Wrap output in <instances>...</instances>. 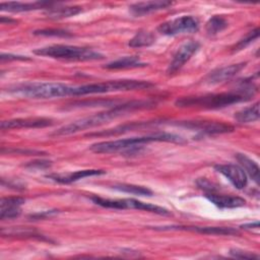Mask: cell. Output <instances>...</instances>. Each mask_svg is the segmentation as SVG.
Returning <instances> with one entry per match:
<instances>
[{
  "mask_svg": "<svg viewBox=\"0 0 260 260\" xmlns=\"http://www.w3.org/2000/svg\"><path fill=\"white\" fill-rule=\"evenodd\" d=\"M199 48L200 44L195 41H189L183 44L175 53L173 60L167 69V73L171 75L179 71L185 65V63L198 51Z\"/></svg>",
  "mask_w": 260,
  "mask_h": 260,
  "instance_id": "obj_9",
  "label": "cell"
},
{
  "mask_svg": "<svg viewBox=\"0 0 260 260\" xmlns=\"http://www.w3.org/2000/svg\"><path fill=\"white\" fill-rule=\"evenodd\" d=\"M144 66H147V64L140 61L137 56H125L106 64L104 67L107 69H128Z\"/></svg>",
  "mask_w": 260,
  "mask_h": 260,
  "instance_id": "obj_20",
  "label": "cell"
},
{
  "mask_svg": "<svg viewBox=\"0 0 260 260\" xmlns=\"http://www.w3.org/2000/svg\"><path fill=\"white\" fill-rule=\"evenodd\" d=\"M82 11L78 6H51L46 9V15L52 19H61L70 16H74Z\"/></svg>",
  "mask_w": 260,
  "mask_h": 260,
  "instance_id": "obj_21",
  "label": "cell"
},
{
  "mask_svg": "<svg viewBox=\"0 0 260 260\" xmlns=\"http://www.w3.org/2000/svg\"><path fill=\"white\" fill-rule=\"evenodd\" d=\"M25 202V199L18 196L12 197H3L1 198V210L0 218L1 219H10L19 216L21 210L20 206Z\"/></svg>",
  "mask_w": 260,
  "mask_h": 260,
  "instance_id": "obj_14",
  "label": "cell"
},
{
  "mask_svg": "<svg viewBox=\"0 0 260 260\" xmlns=\"http://www.w3.org/2000/svg\"><path fill=\"white\" fill-rule=\"evenodd\" d=\"M155 41L154 36L146 30H139L136 35L129 41L128 46L131 48H142L152 45Z\"/></svg>",
  "mask_w": 260,
  "mask_h": 260,
  "instance_id": "obj_25",
  "label": "cell"
},
{
  "mask_svg": "<svg viewBox=\"0 0 260 260\" xmlns=\"http://www.w3.org/2000/svg\"><path fill=\"white\" fill-rule=\"evenodd\" d=\"M241 228L242 229H258L259 228V222L255 221V222H252V223H246V224L241 225Z\"/></svg>",
  "mask_w": 260,
  "mask_h": 260,
  "instance_id": "obj_35",
  "label": "cell"
},
{
  "mask_svg": "<svg viewBox=\"0 0 260 260\" xmlns=\"http://www.w3.org/2000/svg\"><path fill=\"white\" fill-rule=\"evenodd\" d=\"M228 21L222 16L213 15L206 22V31L209 36H214L228 27Z\"/></svg>",
  "mask_w": 260,
  "mask_h": 260,
  "instance_id": "obj_26",
  "label": "cell"
},
{
  "mask_svg": "<svg viewBox=\"0 0 260 260\" xmlns=\"http://www.w3.org/2000/svg\"><path fill=\"white\" fill-rule=\"evenodd\" d=\"M55 3L52 2H34V3H23V2H2L0 4V9L2 11L8 12H23V11H31L40 8H46L53 6Z\"/></svg>",
  "mask_w": 260,
  "mask_h": 260,
  "instance_id": "obj_19",
  "label": "cell"
},
{
  "mask_svg": "<svg viewBox=\"0 0 260 260\" xmlns=\"http://www.w3.org/2000/svg\"><path fill=\"white\" fill-rule=\"evenodd\" d=\"M246 66V63H238V64H232L230 66H224L221 68H217L206 76V81L210 84H217L223 81H226L234 77L237 73H239L244 67Z\"/></svg>",
  "mask_w": 260,
  "mask_h": 260,
  "instance_id": "obj_13",
  "label": "cell"
},
{
  "mask_svg": "<svg viewBox=\"0 0 260 260\" xmlns=\"http://www.w3.org/2000/svg\"><path fill=\"white\" fill-rule=\"evenodd\" d=\"M8 153H16V154H45V152L43 151H39V150H31V149H7Z\"/></svg>",
  "mask_w": 260,
  "mask_h": 260,
  "instance_id": "obj_33",
  "label": "cell"
},
{
  "mask_svg": "<svg viewBox=\"0 0 260 260\" xmlns=\"http://www.w3.org/2000/svg\"><path fill=\"white\" fill-rule=\"evenodd\" d=\"M197 185L200 187V188H202V189H204V190H207V191H209V192H213L216 188L213 186V184L212 183H210L207 179H205V178H200L199 180H197Z\"/></svg>",
  "mask_w": 260,
  "mask_h": 260,
  "instance_id": "obj_32",
  "label": "cell"
},
{
  "mask_svg": "<svg viewBox=\"0 0 260 260\" xmlns=\"http://www.w3.org/2000/svg\"><path fill=\"white\" fill-rule=\"evenodd\" d=\"M91 201L96 205L106 208H114V209H138V210H145L149 212H153L160 215H170L171 212L160 206L151 204V203H144L142 201L133 199V198H124V199H105L99 196L90 197Z\"/></svg>",
  "mask_w": 260,
  "mask_h": 260,
  "instance_id": "obj_7",
  "label": "cell"
},
{
  "mask_svg": "<svg viewBox=\"0 0 260 260\" xmlns=\"http://www.w3.org/2000/svg\"><path fill=\"white\" fill-rule=\"evenodd\" d=\"M114 189H117L122 192L134 194V195H146V196H151L152 191L149 190L146 187L142 186H137V185H132V184H115L113 185Z\"/></svg>",
  "mask_w": 260,
  "mask_h": 260,
  "instance_id": "obj_27",
  "label": "cell"
},
{
  "mask_svg": "<svg viewBox=\"0 0 260 260\" xmlns=\"http://www.w3.org/2000/svg\"><path fill=\"white\" fill-rule=\"evenodd\" d=\"M153 86L149 81L134 80V79H121L110 80L98 83L84 84L80 86L72 87V95H85L93 93H105L112 91H126L135 89H144Z\"/></svg>",
  "mask_w": 260,
  "mask_h": 260,
  "instance_id": "obj_4",
  "label": "cell"
},
{
  "mask_svg": "<svg viewBox=\"0 0 260 260\" xmlns=\"http://www.w3.org/2000/svg\"><path fill=\"white\" fill-rule=\"evenodd\" d=\"M53 125V120L49 118H18L1 122V129L19 128H44Z\"/></svg>",
  "mask_w": 260,
  "mask_h": 260,
  "instance_id": "obj_12",
  "label": "cell"
},
{
  "mask_svg": "<svg viewBox=\"0 0 260 260\" xmlns=\"http://www.w3.org/2000/svg\"><path fill=\"white\" fill-rule=\"evenodd\" d=\"M215 171L223 175L237 189H243L247 186L248 179L247 174L244 172V170L233 164H226V165H215L214 166Z\"/></svg>",
  "mask_w": 260,
  "mask_h": 260,
  "instance_id": "obj_11",
  "label": "cell"
},
{
  "mask_svg": "<svg viewBox=\"0 0 260 260\" xmlns=\"http://www.w3.org/2000/svg\"><path fill=\"white\" fill-rule=\"evenodd\" d=\"M149 124H153V123H151V122H135V123H130V124L118 126L116 128L109 129V130H106V131L86 134V136H113V135L121 134V133H124V132H127V131H131V130H134V129H137V128L146 127Z\"/></svg>",
  "mask_w": 260,
  "mask_h": 260,
  "instance_id": "obj_23",
  "label": "cell"
},
{
  "mask_svg": "<svg viewBox=\"0 0 260 260\" xmlns=\"http://www.w3.org/2000/svg\"><path fill=\"white\" fill-rule=\"evenodd\" d=\"M172 5L171 1L157 0V1H147V2H138L130 5V11L135 16H142L153 11L165 9L168 6Z\"/></svg>",
  "mask_w": 260,
  "mask_h": 260,
  "instance_id": "obj_18",
  "label": "cell"
},
{
  "mask_svg": "<svg viewBox=\"0 0 260 260\" xmlns=\"http://www.w3.org/2000/svg\"><path fill=\"white\" fill-rule=\"evenodd\" d=\"M51 161H48V160H40V161H31L29 164H27L25 167L27 168H48L51 166L50 164Z\"/></svg>",
  "mask_w": 260,
  "mask_h": 260,
  "instance_id": "obj_34",
  "label": "cell"
},
{
  "mask_svg": "<svg viewBox=\"0 0 260 260\" xmlns=\"http://www.w3.org/2000/svg\"><path fill=\"white\" fill-rule=\"evenodd\" d=\"M236 158L238 159L241 168L244 170L246 174L250 176V178L256 183L259 184V167L258 165L252 160L250 157L243 153H237Z\"/></svg>",
  "mask_w": 260,
  "mask_h": 260,
  "instance_id": "obj_22",
  "label": "cell"
},
{
  "mask_svg": "<svg viewBox=\"0 0 260 260\" xmlns=\"http://www.w3.org/2000/svg\"><path fill=\"white\" fill-rule=\"evenodd\" d=\"M199 28L198 20L191 15H183L166 21L157 26V31L165 36H176L179 34H191Z\"/></svg>",
  "mask_w": 260,
  "mask_h": 260,
  "instance_id": "obj_8",
  "label": "cell"
},
{
  "mask_svg": "<svg viewBox=\"0 0 260 260\" xmlns=\"http://www.w3.org/2000/svg\"><path fill=\"white\" fill-rule=\"evenodd\" d=\"M153 103L149 101H131L128 103H124L121 105H117L113 107L111 110L101 112L98 114H94L92 116L84 117L79 120H76L70 124H67L58 130L54 131L52 133L53 136H65L70 135L85 129H90L100 125H103L105 123H108L111 120H114L118 117L123 116L126 113H129L134 110L139 109H146L153 107Z\"/></svg>",
  "mask_w": 260,
  "mask_h": 260,
  "instance_id": "obj_1",
  "label": "cell"
},
{
  "mask_svg": "<svg viewBox=\"0 0 260 260\" xmlns=\"http://www.w3.org/2000/svg\"><path fill=\"white\" fill-rule=\"evenodd\" d=\"M11 91L31 99H54L72 95V86L60 82H28L14 86Z\"/></svg>",
  "mask_w": 260,
  "mask_h": 260,
  "instance_id": "obj_6",
  "label": "cell"
},
{
  "mask_svg": "<svg viewBox=\"0 0 260 260\" xmlns=\"http://www.w3.org/2000/svg\"><path fill=\"white\" fill-rule=\"evenodd\" d=\"M153 141H166V142H176V143H184L185 140L176 134L158 132L151 135L141 136V137H132L126 139H118L111 141H102L98 143H93L89 146V149L93 152L98 153H113L118 151H127L132 152L137 147L139 148L141 144L153 142Z\"/></svg>",
  "mask_w": 260,
  "mask_h": 260,
  "instance_id": "obj_3",
  "label": "cell"
},
{
  "mask_svg": "<svg viewBox=\"0 0 260 260\" xmlns=\"http://www.w3.org/2000/svg\"><path fill=\"white\" fill-rule=\"evenodd\" d=\"M259 37V28L256 27L254 30L250 31L244 39H242L241 41H239L234 47H233V51H240L242 49H244L245 47H247L250 43H252L255 39H257Z\"/></svg>",
  "mask_w": 260,
  "mask_h": 260,
  "instance_id": "obj_28",
  "label": "cell"
},
{
  "mask_svg": "<svg viewBox=\"0 0 260 260\" xmlns=\"http://www.w3.org/2000/svg\"><path fill=\"white\" fill-rule=\"evenodd\" d=\"M178 125L186 128L197 130L203 134H221L234 131V126L222 122H210V121H186L179 122Z\"/></svg>",
  "mask_w": 260,
  "mask_h": 260,
  "instance_id": "obj_10",
  "label": "cell"
},
{
  "mask_svg": "<svg viewBox=\"0 0 260 260\" xmlns=\"http://www.w3.org/2000/svg\"><path fill=\"white\" fill-rule=\"evenodd\" d=\"M159 230H185L191 232H197L200 234L207 235H222V236H232L238 235L239 231L234 228L225 226H191V225H171V226H161Z\"/></svg>",
  "mask_w": 260,
  "mask_h": 260,
  "instance_id": "obj_15",
  "label": "cell"
},
{
  "mask_svg": "<svg viewBox=\"0 0 260 260\" xmlns=\"http://www.w3.org/2000/svg\"><path fill=\"white\" fill-rule=\"evenodd\" d=\"M34 35L36 36H47V37H63V38H69L72 37V35L64 29H56V28H47V29H38L34 31Z\"/></svg>",
  "mask_w": 260,
  "mask_h": 260,
  "instance_id": "obj_29",
  "label": "cell"
},
{
  "mask_svg": "<svg viewBox=\"0 0 260 260\" xmlns=\"http://www.w3.org/2000/svg\"><path fill=\"white\" fill-rule=\"evenodd\" d=\"M205 197L213 203L215 206L219 208H236L241 207L246 204V200L239 196H231V195H218L213 192L207 193Z\"/></svg>",
  "mask_w": 260,
  "mask_h": 260,
  "instance_id": "obj_17",
  "label": "cell"
},
{
  "mask_svg": "<svg viewBox=\"0 0 260 260\" xmlns=\"http://www.w3.org/2000/svg\"><path fill=\"white\" fill-rule=\"evenodd\" d=\"M0 21H1V23H15V22H17V20H15V19H11V18H5L4 16H2L1 17V19H0Z\"/></svg>",
  "mask_w": 260,
  "mask_h": 260,
  "instance_id": "obj_36",
  "label": "cell"
},
{
  "mask_svg": "<svg viewBox=\"0 0 260 260\" xmlns=\"http://www.w3.org/2000/svg\"><path fill=\"white\" fill-rule=\"evenodd\" d=\"M0 60H1V62H4V61H15V60L24 61V60H29V58H27L26 56H19V55L4 54V53H2L1 56H0Z\"/></svg>",
  "mask_w": 260,
  "mask_h": 260,
  "instance_id": "obj_31",
  "label": "cell"
},
{
  "mask_svg": "<svg viewBox=\"0 0 260 260\" xmlns=\"http://www.w3.org/2000/svg\"><path fill=\"white\" fill-rule=\"evenodd\" d=\"M230 254L231 256L235 258H240V259H259V255L254 254L252 252L240 250V249H231Z\"/></svg>",
  "mask_w": 260,
  "mask_h": 260,
  "instance_id": "obj_30",
  "label": "cell"
},
{
  "mask_svg": "<svg viewBox=\"0 0 260 260\" xmlns=\"http://www.w3.org/2000/svg\"><path fill=\"white\" fill-rule=\"evenodd\" d=\"M105 173L106 172L103 170H81V171H76V172H71L66 174H51V175H48L47 178L61 184H70L72 182L78 181L86 177L99 176Z\"/></svg>",
  "mask_w": 260,
  "mask_h": 260,
  "instance_id": "obj_16",
  "label": "cell"
},
{
  "mask_svg": "<svg viewBox=\"0 0 260 260\" xmlns=\"http://www.w3.org/2000/svg\"><path fill=\"white\" fill-rule=\"evenodd\" d=\"M235 119L240 123H249L259 119V103L245 108L235 115Z\"/></svg>",
  "mask_w": 260,
  "mask_h": 260,
  "instance_id": "obj_24",
  "label": "cell"
},
{
  "mask_svg": "<svg viewBox=\"0 0 260 260\" xmlns=\"http://www.w3.org/2000/svg\"><path fill=\"white\" fill-rule=\"evenodd\" d=\"M256 87L250 82H243V86L237 91L221 92L205 94L201 96H186L181 98L176 101V106L178 107H202L208 109L223 108L236 103L245 102L251 99V96L256 91Z\"/></svg>",
  "mask_w": 260,
  "mask_h": 260,
  "instance_id": "obj_2",
  "label": "cell"
},
{
  "mask_svg": "<svg viewBox=\"0 0 260 260\" xmlns=\"http://www.w3.org/2000/svg\"><path fill=\"white\" fill-rule=\"evenodd\" d=\"M34 53L39 56L74 60V61H93V60H101L104 58V55L89 48L69 46V45H52V46L36 49Z\"/></svg>",
  "mask_w": 260,
  "mask_h": 260,
  "instance_id": "obj_5",
  "label": "cell"
}]
</instances>
